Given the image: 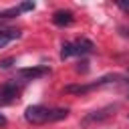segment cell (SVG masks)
<instances>
[{
  "mask_svg": "<svg viewBox=\"0 0 129 129\" xmlns=\"http://www.w3.org/2000/svg\"><path fill=\"white\" fill-rule=\"evenodd\" d=\"M67 115H69V109H62V107H42V105H30L24 111V119L28 123H34V125L60 121Z\"/></svg>",
  "mask_w": 129,
  "mask_h": 129,
  "instance_id": "6da1fadb",
  "label": "cell"
},
{
  "mask_svg": "<svg viewBox=\"0 0 129 129\" xmlns=\"http://www.w3.org/2000/svg\"><path fill=\"white\" fill-rule=\"evenodd\" d=\"M111 79H117V77H103V79H99V81H95V83H89V85H67V87H64V93L85 95V93H89V91H93V89H97V87H101V85L109 83Z\"/></svg>",
  "mask_w": 129,
  "mask_h": 129,
  "instance_id": "7a4b0ae2",
  "label": "cell"
},
{
  "mask_svg": "<svg viewBox=\"0 0 129 129\" xmlns=\"http://www.w3.org/2000/svg\"><path fill=\"white\" fill-rule=\"evenodd\" d=\"M20 93V87L16 85V81H8L6 85L0 87V105H10Z\"/></svg>",
  "mask_w": 129,
  "mask_h": 129,
  "instance_id": "3957f363",
  "label": "cell"
},
{
  "mask_svg": "<svg viewBox=\"0 0 129 129\" xmlns=\"http://www.w3.org/2000/svg\"><path fill=\"white\" fill-rule=\"evenodd\" d=\"M48 73H50L48 67H28V69H20V71H18V75H20L22 79H26V81L42 79V77H46Z\"/></svg>",
  "mask_w": 129,
  "mask_h": 129,
  "instance_id": "277c9868",
  "label": "cell"
},
{
  "mask_svg": "<svg viewBox=\"0 0 129 129\" xmlns=\"http://www.w3.org/2000/svg\"><path fill=\"white\" fill-rule=\"evenodd\" d=\"M52 22H54L56 26H69V24L75 22V14H73L71 10H56V12L52 14Z\"/></svg>",
  "mask_w": 129,
  "mask_h": 129,
  "instance_id": "5b68a950",
  "label": "cell"
},
{
  "mask_svg": "<svg viewBox=\"0 0 129 129\" xmlns=\"http://www.w3.org/2000/svg\"><path fill=\"white\" fill-rule=\"evenodd\" d=\"M73 44H75V52H77V54H87V52H91V50L95 48V44H93L91 40H87V38H79V40H75Z\"/></svg>",
  "mask_w": 129,
  "mask_h": 129,
  "instance_id": "8992f818",
  "label": "cell"
},
{
  "mask_svg": "<svg viewBox=\"0 0 129 129\" xmlns=\"http://www.w3.org/2000/svg\"><path fill=\"white\" fill-rule=\"evenodd\" d=\"M20 36V30H14V28H6V30H0V48L6 46L10 40L18 38Z\"/></svg>",
  "mask_w": 129,
  "mask_h": 129,
  "instance_id": "52a82bcc",
  "label": "cell"
},
{
  "mask_svg": "<svg viewBox=\"0 0 129 129\" xmlns=\"http://www.w3.org/2000/svg\"><path fill=\"white\" fill-rule=\"evenodd\" d=\"M77 52H75V44L73 42H62V46H60V58L64 60V58H69V56H75Z\"/></svg>",
  "mask_w": 129,
  "mask_h": 129,
  "instance_id": "ba28073f",
  "label": "cell"
},
{
  "mask_svg": "<svg viewBox=\"0 0 129 129\" xmlns=\"http://www.w3.org/2000/svg\"><path fill=\"white\" fill-rule=\"evenodd\" d=\"M18 8H20V12H24V10H32V8H34V2H24V4H20Z\"/></svg>",
  "mask_w": 129,
  "mask_h": 129,
  "instance_id": "9c48e42d",
  "label": "cell"
},
{
  "mask_svg": "<svg viewBox=\"0 0 129 129\" xmlns=\"http://www.w3.org/2000/svg\"><path fill=\"white\" fill-rule=\"evenodd\" d=\"M117 6H119L121 10H125V12H129V2H127V0H117Z\"/></svg>",
  "mask_w": 129,
  "mask_h": 129,
  "instance_id": "30bf717a",
  "label": "cell"
},
{
  "mask_svg": "<svg viewBox=\"0 0 129 129\" xmlns=\"http://www.w3.org/2000/svg\"><path fill=\"white\" fill-rule=\"evenodd\" d=\"M12 62H14V58H4V60H0V69H8Z\"/></svg>",
  "mask_w": 129,
  "mask_h": 129,
  "instance_id": "8fae6325",
  "label": "cell"
},
{
  "mask_svg": "<svg viewBox=\"0 0 129 129\" xmlns=\"http://www.w3.org/2000/svg\"><path fill=\"white\" fill-rule=\"evenodd\" d=\"M119 30H121V34H123V36H129V30H127V28H125V26H121V28H119Z\"/></svg>",
  "mask_w": 129,
  "mask_h": 129,
  "instance_id": "7c38bea8",
  "label": "cell"
}]
</instances>
